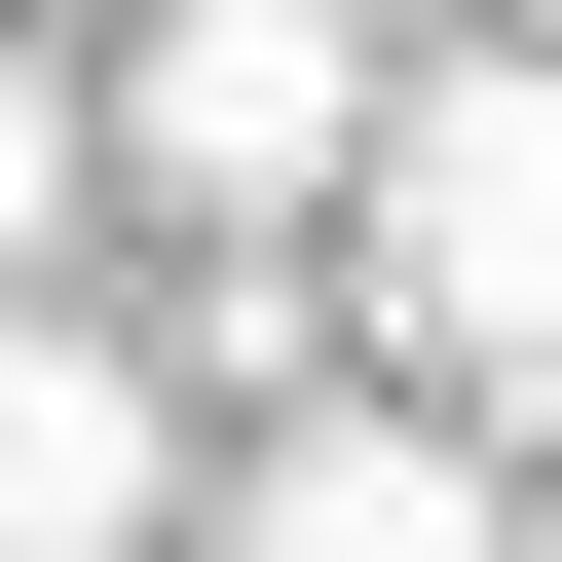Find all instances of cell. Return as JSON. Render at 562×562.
Listing matches in <instances>:
<instances>
[{
	"mask_svg": "<svg viewBox=\"0 0 562 562\" xmlns=\"http://www.w3.org/2000/svg\"><path fill=\"white\" fill-rule=\"evenodd\" d=\"M188 525V375L113 301H38V375H0V562H150Z\"/></svg>",
	"mask_w": 562,
	"mask_h": 562,
	"instance_id": "obj_3",
	"label": "cell"
},
{
	"mask_svg": "<svg viewBox=\"0 0 562 562\" xmlns=\"http://www.w3.org/2000/svg\"><path fill=\"white\" fill-rule=\"evenodd\" d=\"M76 38H150V0H76Z\"/></svg>",
	"mask_w": 562,
	"mask_h": 562,
	"instance_id": "obj_5",
	"label": "cell"
},
{
	"mask_svg": "<svg viewBox=\"0 0 562 562\" xmlns=\"http://www.w3.org/2000/svg\"><path fill=\"white\" fill-rule=\"evenodd\" d=\"M525 38H562V0H525Z\"/></svg>",
	"mask_w": 562,
	"mask_h": 562,
	"instance_id": "obj_7",
	"label": "cell"
},
{
	"mask_svg": "<svg viewBox=\"0 0 562 562\" xmlns=\"http://www.w3.org/2000/svg\"><path fill=\"white\" fill-rule=\"evenodd\" d=\"M225 562H525V487H487L450 413H262V450H225Z\"/></svg>",
	"mask_w": 562,
	"mask_h": 562,
	"instance_id": "obj_4",
	"label": "cell"
},
{
	"mask_svg": "<svg viewBox=\"0 0 562 562\" xmlns=\"http://www.w3.org/2000/svg\"><path fill=\"white\" fill-rule=\"evenodd\" d=\"M525 562H562V487H525Z\"/></svg>",
	"mask_w": 562,
	"mask_h": 562,
	"instance_id": "obj_6",
	"label": "cell"
},
{
	"mask_svg": "<svg viewBox=\"0 0 562 562\" xmlns=\"http://www.w3.org/2000/svg\"><path fill=\"white\" fill-rule=\"evenodd\" d=\"M375 338L413 375H487V413H562V38H450L413 113H375Z\"/></svg>",
	"mask_w": 562,
	"mask_h": 562,
	"instance_id": "obj_1",
	"label": "cell"
},
{
	"mask_svg": "<svg viewBox=\"0 0 562 562\" xmlns=\"http://www.w3.org/2000/svg\"><path fill=\"white\" fill-rule=\"evenodd\" d=\"M375 0H150V38H113V188L150 225H301V188H375Z\"/></svg>",
	"mask_w": 562,
	"mask_h": 562,
	"instance_id": "obj_2",
	"label": "cell"
}]
</instances>
